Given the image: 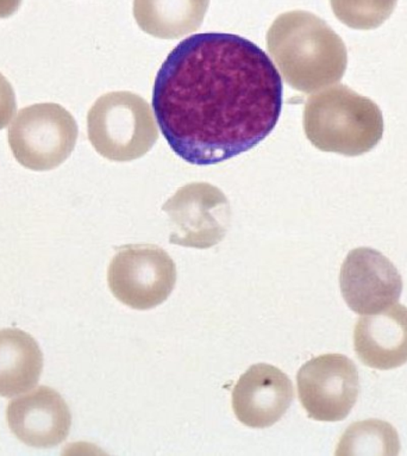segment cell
<instances>
[{
  "label": "cell",
  "mask_w": 407,
  "mask_h": 456,
  "mask_svg": "<svg viewBox=\"0 0 407 456\" xmlns=\"http://www.w3.org/2000/svg\"><path fill=\"white\" fill-rule=\"evenodd\" d=\"M282 81L272 60L237 35H193L166 58L153 106L169 147L191 165L246 153L281 118Z\"/></svg>",
  "instance_id": "obj_1"
},
{
  "label": "cell",
  "mask_w": 407,
  "mask_h": 456,
  "mask_svg": "<svg viewBox=\"0 0 407 456\" xmlns=\"http://www.w3.org/2000/svg\"><path fill=\"white\" fill-rule=\"evenodd\" d=\"M269 54L286 83L313 94L338 83L348 66L342 38L313 13L296 10L282 13L267 33Z\"/></svg>",
  "instance_id": "obj_2"
},
{
  "label": "cell",
  "mask_w": 407,
  "mask_h": 456,
  "mask_svg": "<svg viewBox=\"0 0 407 456\" xmlns=\"http://www.w3.org/2000/svg\"><path fill=\"white\" fill-rule=\"evenodd\" d=\"M304 130L317 150L360 157L384 136L381 110L346 85L313 94L304 109Z\"/></svg>",
  "instance_id": "obj_3"
},
{
  "label": "cell",
  "mask_w": 407,
  "mask_h": 456,
  "mask_svg": "<svg viewBox=\"0 0 407 456\" xmlns=\"http://www.w3.org/2000/svg\"><path fill=\"white\" fill-rule=\"evenodd\" d=\"M87 134L97 153L116 162L144 157L159 139L151 105L127 91L110 92L97 99L88 111Z\"/></svg>",
  "instance_id": "obj_4"
},
{
  "label": "cell",
  "mask_w": 407,
  "mask_h": 456,
  "mask_svg": "<svg viewBox=\"0 0 407 456\" xmlns=\"http://www.w3.org/2000/svg\"><path fill=\"white\" fill-rule=\"evenodd\" d=\"M76 119L55 102L20 110L10 126L8 141L13 157L23 167L45 172L59 167L76 148Z\"/></svg>",
  "instance_id": "obj_5"
},
{
  "label": "cell",
  "mask_w": 407,
  "mask_h": 456,
  "mask_svg": "<svg viewBox=\"0 0 407 456\" xmlns=\"http://www.w3.org/2000/svg\"><path fill=\"white\" fill-rule=\"evenodd\" d=\"M109 288L124 305L154 309L167 300L176 282L175 261L154 245L120 247L108 272Z\"/></svg>",
  "instance_id": "obj_6"
},
{
  "label": "cell",
  "mask_w": 407,
  "mask_h": 456,
  "mask_svg": "<svg viewBox=\"0 0 407 456\" xmlns=\"http://www.w3.org/2000/svg\"><path fill=\"white\" fill-rule=\"evenodd\" d=\"M171 223L169 242L208 249L225 238L232 222L228 198L218 187L192 183L180 187L162 207Z\"/></svg>",
  "instance_id": "obj_7"
},
{
  "label": "cell",
  "mask_w": 407,
  "mask_h": 456,
  "mask_svg": "<svg viewBox=\"0 0 407 456\" xmlns=\"http://www.w3.org/2000/svg\"><path fill=\"white\" fill-rule=\"evenodd\" d=\"M299 401L311 419L339 422L355 406L360 394L359 370L342 354L317 356L297 376Z\"/></svg>",
  "instance_id": "obj_8"
},
{
  "label": "cell",
  "mask_w": 407,
  "mask_h": 456,
  "mask_svg": "<svg viewBox=\"0 0 407 456\" xmlns=\"http://www.w3.org/2000/svg\"><path fill=\"white\" fill-rule=\"evenodd\" d=\"M339 286L350 310L374 314L398 302L403 285L402 275L384 254L363 247L346 256Z\"/></svg>",
  "instance_id": "obj_9"
},
{
  "label": "cell",
  "mask_w": 407,
  "mask_h": 456,
  "mask_svg": "<svg viewBox=\"0 0 407 456\" xmlns=\"http://www.w3.org/2000/svg\"><path fill=\"white\" fill-rule=\"evenodd\" d=\"M295 399L292 381L282 370L267 363L251 366L232 391L237 419L253 429L274 426Z\"/></svg>",
  "instance_id": "obj_10"
},
{
  "label": "cell",
  "mask_w": 407,
  "mask_h": 456,
  "mask_svg": "<svg viewBox=\"0 0 407 456\" xmlns=\"http://www.w3.org/2000/svg\"><path fill=\"white\" fill-rule=\"evenodd\" d=\"M12 433L33 448H53L69 437L72 415L65 399L54 388L40 387L13 399L6 408Z\"/></svg>",
  "instance_id": "obj_11"
},
{
  "label": "cell",
  "mask_w": 407,
  "mask_h": 456,
  "mask_svg": "<svg viewBox=\"0 0 407 456\" xmlns=\"http://www.w3.org/2000/svg\"><path fill=\"white\" fill-rule=\"evenodd\" d=\"M354 349L370 369L389 370L407 362V307L395 305L360 318L354 330Z\"/></svg>",
  "instance_id": "obj_12"
},
{
  "label": "cell",
  "mask_w": 407,
  "mask_h": 456,
  "mask_svg": "<svg viewBox=\"0 0 407 456\" xmlns=\"http://www.w3.org/2000/svg\"><path fill=\"white\" fill-rule=\"evenodd\" d=\"M44 370V354L37 339L20 329L0 330V397L33 390Z\"/></svg>",
  "instance_id": "obj_13"
},
{
  "label": "cell",
  "mask_w": 407,
  "mask_h": 456,
  "mask_svg": "<svg viewBox=\"0 0 407 456\" xmlns=\"http://www.w3.org/2000/svg\"><path fill=\"white\" fill-rule=\"evenodd\" d=\"M210 0H134L137 26L165 40L186 37L199 29Z\"/></svg>",
  "instance_id": "obj_14"
},
{
  "label": "cell",
  "mask_w": 407,
  "mask_h": 456,
  "mask_svg": "<svg viewBox=\"0 0 407 456\" xmlns=\"http://www.w3.org/2000/svg\"><path fill=\"white\" fill-rule=\"evenodd\" d=\"M400 452L398 433L391 424L379 419L354 423L343 434L338 455H396Z\"/></svg>",
  "instance_id": "obj_15"
},
{
  "label": "cell",
  "mask_w": 407,
  "mask_h": 456,
  "mask_svg": "<svg viewBox=\"0 0 407 456\" xmlns=\"http://www.w3.org/2000/svg\"><path fill=\"white\" fill-rule=\"evenodd\" d=\"M330 4L334 15L346 27L373 30L391 17L398 0H330Z\"/></svg>",
  "instance_id": "obj_16"
},
{
  "label": "cell",
  "mask_w": 407,
  "mask_h": 456,
  "mask_svg": "<svg viewBox=\"0 0 407 456\" xmlns=\"http://www.w3.org/2000/svg\"><path fill=\"white\" fill-rule=\"evenodd\" d=\"M16 113V94L12 85L0 73V130L4 129Z\"/></svg>",
  "instance_id": "obj_17"
},
{
  "label": "cell",
  "mask_w": 407,
  "mask_h": 456,
  "mask_svg": "<svg viewBox=\"0 0 407 456\" xmlns=\"http://www.w3.org/2000/svg\"><path fill=\"white\" fill-rule=\"evenodd\" d=\"M22 0H0V19H8L20 9Z\"/></svg>",
  "instance_id": "obj_18"
}]
</instances>
